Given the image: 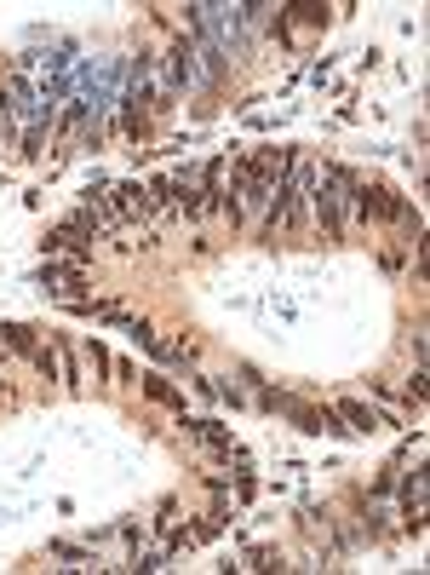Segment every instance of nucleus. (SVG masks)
I'll use <instances>...</instances> for the list:
<instances>
[{
	"label": "nucleus",
	"instance_id": "nucleus-2",
	"mask_svg": "<svg viewBox=\"0 0 430 575\" xmlns=\"http://www.w3.org/2000/svg\"><path fill=\"white\" fill-rule=\"evenodd\" d=\"M144 391H149V397H156V403H166V408H178V415H184V397H178L173 386H166V380H161V374H149V380H144Z\"/></svg>",
	"mask_w": 430,
	"mask_h": 575
},
{
	"label": "nucleus",
	"instance_id": "nucleus-1",
	"mask_svg": "<svg viewBox=\"0 0 430 575\" xmlns=\"http://www.w3.org/2000/svg\"><path fill=\"white\" fill-rule=\"evenodd\" d=\"M333 415L344 420V432H379V415H373L367 403H339Z\"/></svg>",
	"mask_w": 430,
	"mask_h": 575
},
{
	"label": "nucleus",
	"instance_id": "nucleus-3",
	"mask_svg": "<svg viewBox=\"0 0 430 575\" xmlns=\"http://www.w3.org/2000/svg\"><path fill=\"white\" fill-rule=\"evenodd\" d=\"M87 363H92V374H109V368H115V363H109V351L98 346V339H87Z\"/></svg>",
	"mask_w": 430,
	"mask_h": 575
}]
</instances>
